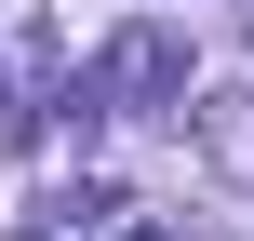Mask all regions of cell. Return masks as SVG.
Segmentation results:
<instances>
[{
  "label": "cell",
  "mask_w": 254,
  "mask_h": 241,
  "mask_svg": "<svg viewBox=\"0 0 254 241\" xmlns=\"http://www.w3.org/2000/svg\"><path fill=\"white\" fill-rule=\"evenodd\" d=\"M121 241H174V228H147V215H134V228H121Z\"/></svg>",
  "instance_id": "3957f363"
},
{
  "label": "cell",
  "mask_w": 254,
  "mask_h": 241,
  "mask_svg": "<svg viewBox=\"0 0 254 241\" xmlns=\"http://www.w3.org/2000/svg\"><path fill=\"white\" fill-rule=\"evenodd\" d=\"M94 80H107V94H134V107H188V40L147 13V27H121V40H107V67H94Z\"/></svg>",
  "instance_id": "6da1fadb"
},
{
  "label": "cell",
  "mask_w": 254,
  "mask_h": 241,
  "mask_svg": "<svg viewBox=\"0 0 254 241\" xmlns=\"http://www.w3.org/2000/svg\"><path fill=\"white\" fill-rule=\"evenodd\" d=\"M188 134L228 188H254V94H188Z\"/></svg>",
  "instance_id": "7a4b0ae2"
}]
</instances>
